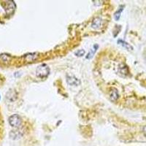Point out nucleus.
I'll return each mask as SVG.
<instances>
[{
  "label": "nucleus",
  "mask_w": 146,
  "mask_h": 146,
  "mask_svg": "<svg viewBox=\"0 0 146 146\" xmlns=\"http://www.w3.org/2000/svg\"><path fill=\"white\" fill-rule=\"evenodd\" d=\"M118 73L120 75H122L123 76H126L129 74V69L127 67V66L121 64L118 66Z\"/></svg>",
  "instance_id": "obj_6"
},
{
  "label": "nucleus",
  "mask_w": 146,
  "mask_h": 146,
  "mask_svg": "<svg viewBox=\"0 0 146 146\" xmlns=\"http://www.w3.org/2000/svg\"><path fill=\"white\" fill-rule=\"evenodd\" d=\"M49 73H50V69L48 66L45 64L40 65L37 68V70H36V75L40 78H44L48 77Z\"/></svg>",
  "instance_id": "obj_1"
},
{
  "label": "nucleus",
  "mask_w": 146,
  "mask_h": 146,
  "mask_svg": "<svg viewBox=\"0 0 146 146\" xmlns=\"http://www.w3.org/2000/svg\"><path fill=\"white\" fill-rule=\"evenodd\" d=\"M84 54H85V50H83V49L78 50V51H76V52L75 53V55L76 56H78V57H82V56H83Z\"/></svg>",
  "instance_id": "obj_10"
},
{
  "label": "nucleus",
  "mask_w": 146,
  "mask_h": 146,
  "mask_svg": "<svg viewBox=\"0 0 146 146\" xmlns=\"http://www.w3.org/2000/svg\"><path fill=\"white\" fill-rule=\"evenodd\" d=\"M0 99H1V97H0Z\"/></svg>",
  "instance_id": "obj_13"
},
{
  "label": "nucleus",
  "mask_w": 146,
  "mask_h": 146,
  "mask_svg": "<svg viewBox=\"0 0 146 146\" xmlns=\"http://www.w3.org/2000/svg\"><path fill=\"white\" fill-rule=\"evenodd\" d=\"M102 23V20L99 17H97L94 19V21L91 23V27L94 29H98L101 27Z\"/></svg>",
  "instance_id": "obj_4"
},
{
  "label": "nucleus",
  "mask_w": 146,
  "mask_h": 146,
  "mask_svg": "<svg viewBox=\"0 0 146 146\" xmlns=\"http://www.w3.org/2000/svg\"><path fill=\"white\" fill-rule=\"evenodd\" d=\"M66 82L69 85L72 86H78L81 85V81L74 75H66Z\"/></svg>",
  "instance_id": "obj_3"
},
{
  "label": "nucleus",
  "mask_w": 146,
  "mask_h": 146,
  "mask_svg": "<svg viewBox=\"0 0 146 146\" xmlns=\"http://www.w3.org/2000/svg\"><path fill=\"white\" fill-rule=\"evenodd\" d=\"M119 97V94H118V90L116 88H113L110 91V98L112 101L115 102L116 101Z\"/></svg>",
  "instance_id": "obj_5"
},
{
  "label": "nucleus",
  "mask_w": 146,
  "mask_h": 146,
  "mask_svg": "<svg viewBox=\"0 0 146 146\" xmlns=\"http://www.w3.org/2000/svg\"><path fill=\"white\" fill-rule=\"evenodd\" d=\"M37 53H29L26 55V59L27 62H32L37 58Z\"/></svg>",
  "instance_id": "obj_7"
},
{
  "label": "nucleus",
  "mask_w": 146,
  "mask_h": 146,
  "mask_svg": "<svg viewBox=\"0 0 146 146\" xmlns=\"http://www.w3.org/2000/svg\"><path fill=\"white\" fill-rule=\"evenodd\" d=\"M122 10H123V9H122V8H121L119 10H118V11L115 13V15H114V18H115V21H118V20H119V18H120V17H121V13Z\"/></svg>",
  "instance_id": "obj_9"
},
{
  "label": "nucleus",
  "mask_w": 146,
  "mask_h": 146,
  "mask_svg": "<svg viewBox=\"0 0 146 146\" xmlns=\"http://www.w3.org/2000/svg\"><path fill=\"white\" fill-rule=\"evenodd\" d=\"M98 48V47H97ZM97 48H96L95 49H91V52L90 53H88V56H86V59H91L92 57H93V56H94V53L96 52V50H97Z\"/></svg>",
  "instance_id": "obj_11"
},
{
  "label": "nucleus",
  "mask_w": 146,
  "mask_h": 146,
  "mask_svg": "<svg viewBox=\"0 0 146 146\" xmlns=\"http://www.w3.org/2000/svg\"><path fill=\"white\" fill-rule=\"evenodd\" d=\"M8 121L10 125L13 127H19L22 124V119L18 114H14L10 116Z\"/></svg>",
  "instance_id": "obj_2"
},
{
  "label": "nucleus",
  "mask_w": 146,
  "mask_h": 146,
  "mask_svg": "<svg viewBox=\"0 0 146 146\" xmlns=\"http://www.w3.org/2000/svg\"><path fill=\"white\" fill-rule=\"evenodd\" d=\"M118 43L120 44V45H121L123 47H124L125 48H126V49L129 50H133V48H132L129 44H128L127 42H126L125 41H124V40H118Z\"/></svg>",
  "instance_id": "obj_8"
},
{
  "label": "nucleus",
  "mask_w": 146,
  "mask_h": 146,
  "mask_svg": "<svg viewBox=\"0 0 146 146\" xmlns=\"http://www.w3.org/2000/svg\"><path fill=\"white\" fill-rule=\"evenodd\" d=\"M143 134H144V135L146 137V125L143 127Z\"/></svg>",
  "instance_id": "obj_12"
}]
</instances>
